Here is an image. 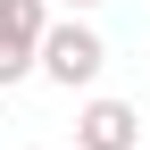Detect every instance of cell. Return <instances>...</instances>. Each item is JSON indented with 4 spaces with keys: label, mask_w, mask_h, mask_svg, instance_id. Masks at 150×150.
I'll use <instances>...</instances> for the list:
<instances>
[{
    "label": "cell",
    "mask_w": 150,
    "mask_h": 150,
    "mask_svg": "<svg viewBox=\"0 0 150 150\" xmlns=\"http://www.w3.org/2000/svg\"><path fill=\"white\" fill-rule=\"evenodd\" d=\"M67 8H100V0H67Z\"/></svg>",
    "instance_id": "277c9868"
},
{
    "label": "cell",
    "mask_w": 150,
    "mask_h": 150,
    "mask_svg": "<svg viewBox=\"0 0 150 150\" xmlns=\"http://www.w3.org/2000/svg\"><path fill=\"white\" fill-rule=\"evenodd\" d=\"M42 33H50V8H42V0H0V83L33 75Z\"/></svg>",
    "instance_id": "7a4b0ae2"
},
{
    "label": "cell",
    "mask_w": 150,
    "mask_h": 150,
    "mask_svg": "<svg viewBox=\"0 0 150 150\" xmlns=\"http://www.w3.org/2000/svg\"><path fill=\"white\" fill-rule=\"evenodd\" d=\"M75 150H142V108L134 100H83V117H75Z\"/></svg>",
    "instance_id": "3957f363"
},
{
    "label": "cell",
    "mask_w": 150,
    "mask_h": 150,
    "mask_svg": "<svg viewBox=\"0 0 150 150\" xmlns=\"http://www.w3.org/2000/svg\"><path fill=\"white\" fill-rule=\"evenodd\" d=\"M100 67H108V42L83 25V17L50 25V33H42V50H33V75H50L59 92H83V83H100Z\"/></svg>",
    "instance_id": "6da1fadb"
}]
</instances>
